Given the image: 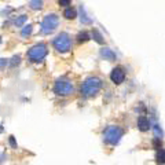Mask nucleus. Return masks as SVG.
Here are the masks:
<instances>
[{
	"instance_id": "obj_1",
	"label": "nucleus",
	"mask_w": 165,
	"mask_h": 165,
	"mask_svg": "<svg viewBox=\"0 0 165 165\" xmlns=\"http://www.w3.org/2000/svg\"><path fill=\"white\" fill-rule=\"evenodd\" d=\"M102 80L96 76H91L81 84V95L84 98H92L101 91Z\"/></svg>"
},
{
	"instance_id": "obj_2",
	"label": "nucleus",
	"mask_w": 165,
	"mask_h": 165,
	"mask_svg": "<svg viewBox=\"0 0 165 165\" xmlns=\"http://www.w3.org/2000/svg\"><path fill=\"white\" fill-rule=\"evenodd\" d=\"M124 135V129L119 125H109L107 128L103 131V140L110 146H116L120 143Z\"/></svg>"
},
{
	"instance_id": "obj_3",
	"label": "nucleus",
	"mask_w": 165,
	"mask_h": 165,
	"mask_svg": "<svg viewBox=\"0 0 165 165\" xmlns=\"http://www.w3.org/2000/svg\"><path fill=\"white\" fill-rule=\"evenodd\" d=\"M52 46L61 54H65V52H69L72 50V37L66 33V32H62L59 33L54 40H52Z\"/></svg>"
},
{
	"instance_id": "obj_4",
	"label": "nucleus",
	"mask_w": 165,
	"mask_h": 165,
	"mask_svg": "<svg viewBox=\"0 0 165 165\" xmlns=\"http://www.w3.org/2000/svg\"><path fill=\"white\" fill-rule=\"evenodd\" d=\"M48 54V48H47V44L44 43H39L34 44L33 47H30L28 51V59L30 62H41Z\"/></svg>"
},
{
	"instance_id": "obj_5",
	"label": "nucleus",
	"mask_w": 165,
	"mask_h": 165,
	"mask_svg": "<svg viewBox=\"0 0 165 165\" xmlns=\"http://www.w3.org/2000/svg\"><path fill=\"white\" fill-rule=\"evenodd\" d=\"M54 92L57 94L58 96H70L72 94H74V87H73V82L69 80H65V78H61V80H57L54 84Z\"/></svg>"
},
{
	"instance_id": "obj_6",
	"label": "nucleus",
	"mask_w": 165,
	"mask_h": 165,
	"mask_svg": "<svg viewBox=\"0 0 165 165\" xmlns=\"http://www.w3.org/2000/svg\"><path fill=\"white\" fill-rule=\"evenodd\" d=\"M59 25V17L57 14H47L41 21V33L50 34L55 30Z\"/></svg>"
},
{
	"instance_id": "obj_7",
	"label": "nucleus",
	"mask_w": 165,
	"mask_h": 165,
	"mask_svg": "<svg viewBox=\"0 0 165 165\" xmlns=\"http://www.w3.org/2000/svg\"><path fill=\"white\" fill-rule=\"evenodd\" d=\"M110 80H111L113 84H116V85L123 84V82L125 81V70H124L121 66L114 67L110 73Z\"/></svg>"
},
{
	"instance_id": "obj_8",
	"label": "nucleus",
	"mask_w": 165,
	"mask_h": 165,
	"mask_svg": "<svg viewBox=\"0 0 165 165\" xmlns=\"http://www.w3.org/2000/svg\"><path fill=\"white\" fill-rule=\"evenodd\" d=\"M136 125H138V129H139L140 132H147L150 128H151V123H150L149 117H146V116H139L138 117Z\"/></svg>"
},
{
	"instance_id": "obj_9",
	"label": "nucleus",
	"mask_w": 165,
	"mask_h": 165,
	"mask_svg": "<svg viewBox=\"0 0 165 165\" xmlns=\"http://www.w3.org/2000/svg\"><path fill=\"white\" fill-rule=\"evenodd\" d=\"M99 54H101V57L103 58V59H106V61H109V62L117 61V55H116V52H114L113 50L107 48V47H103Z\"/></svg>"
},
{
	"instance_id": "obj_10",
	"label": "nucleus",
	"mask_w": 165,
	"mask_h": 165,
	"mask_svg": "<svg viewBox=\"0 0 165 165\" xmlns=\"http://www.w3.org/2000/svg\"><path fill=\"white\" fill-rule=\"evenodd\" d=\"M63 17L66 19H74L76 17H77V11H76V8L73 7H66L63 11Z\"/></svg>"
},
{
	"instance_id": "obj_11",
	"label": "nucleus",
	"mask_w": 165,
	"mask_h": 165,
	"mask_svg": "<svg viewBox=\"0 0 165 165\" xmlns=\"http://www.w3.org/2000/svg\"><path fill=\"white\" fill-rule=\"evenodd\" d=\"M155 163L158 165H165V149H160L155 153Z\"/></svg>"
},
{
	"instance_id": "obj_12",
	"label": "nucleus",
	"mask_w": 165,
	"mask_h": 165,
	"mask_svg": "<svg viewBox=\"0 0 165 165\" xmlns=\"http://www.w3.org/2000/svg\"><path fill=\"white\" fill-rule=\"evenodd\" d=\"M43 6H44L43 0H30V2H29V7H30V10H33V11L41 10Z\"/></svg>"
},
{
	"instance_id": "obj_13",
	"label": "nucleus",
	"mask_w": 165,
	"mask_h": 165,
	"mask_svg": "<svg viewBox=\"0 0 165 165\" xmlns=\"http://www.w3.org/2000/svg\"><path fill=\"white\" fill-rule=\"evenodd\" d=\"M92 39L96 41L98 44H103L105 43V39H103V34L98 30L96 28H92Z\"/></svg>"
},
{
	"instance_id": "obj_14",
	"label": "nucleus",
	"mask_w": 165,
	"mask_h": 165,
	"mask_svg": "<svg viewBox=\"0 0 165 165\" xmlns=\"http://www.w3.org/2000/svg\"><path fill=\"white\" fill-rule=\"evenodd\" d=\"M32 32H33V26L32 25H23L22 26V30H21V36L22 37H28L32 34Z\"/></svg>"
},
{
	"instance_id": "obj_15",
	"label": "nucleus",
	"mask_w": 165,
	"mask_h": 165,
	"mask_svg": "<svg viewBox=\"0 0 165 165\" xmlns=\"http://www.w3.org/2000/svg\"><path fill=\"white\" fill-rule=\"evenodd\" d=\"M76 39H77V43H87L88 40H90V34H88V32H80V33L77 34V37H76Z\"/></svg>"
},
{
	"instance_id": "obj_16",
	"label": "nucleus",
	"mask_w": 165,
	"mask_h": 165,
	"mask_svg": "<svg viewBox=\"0 0 165 165\" xmlns=\"http://www.w3.org/2000/svg\"><path fill=\"white\" fill-rule=\"evenodd\" d=\"M26 19H28V17H26V15H19L18 18H17L15 21H14V25H15L17 28H22V26L25 25Z\"/></svg>"
},
{
	"instance_id": "obj_17",
	"label": "nucleus",
	"mask_w": 165,
	"mask_h": 165,
	"mask_svg": "<svg viewBox=\"0 0 165 165\" xmlns=\"http://www.w3.org/2000/svg\"><path fill=\"white\" fill-rule=\"evenodd\" d=\"M8 63H10L11 67L18 66V65L21 63V57H19V55H14V57L10 59V62H8Z\"/></svg>"
},
{
	"instance_id": "obj_18",
	"label": "nucleus",
	"mask_w": 165,
	"mask_h": 165,
	"mask_svg": "<svg viewBox=\"0 0 165 165\" xmlns=\"http://www.w3.org/2000/svg\"><path fill=\"white\" fill-rule=\"evenodd\" d=\"M81 22L82 23H91V22H92V19L87 17V14H85V10L82 8V6H81Z\"/></svg>"
},
{
	"instance_id": "obj_19",
	"label": "nucleus",
	"mask_w": 165,
	"mask_h": 165,
	"mask_svg": "<svg viewBox=\"0 0 165 165\" xmlns=\"http://www.w3.org/2000/svg\"><path fill=\"white\" fill-rule=\"evenodd\" d=\"M154 135H155V138H158V139H161V138H163V129L160 128V125H158V124H155L154 125Z\"/></svg>"
},
{
	"instance_id": "obj_20",
	"label": "nucleus",
	"mask_w": 165,
	"mask_h": 165,
	"mask_svg": "<svg viewBox=\"0 0 165 165\" xmlns=\"http://www.w3.org/2000/svg\"><path fill=\"white\" fill-rule=\"evenodd\" d=\"M153 147H154L155 150L163 149V142H161V139H158V138H154V139H153Z\"/></svg>"
},
{
	"instance_id": "obj_21",
	"label": "nucleus",
	"mask_w": 165,
	"mask_h": 165,
	"mask_svg": "<svg viewBox=\"0 0 165 165\" xmlns=\"http://www.w3.org/2000/svg\"><path fill=\"white\" fill-rule=\"evenodd\" d=\"M8 143H10V146L13 147V149H17V147H18V143H17V140H15V138L13 136V135H11L10 138H8Z\"/></svg>"
},
{
	"instance_id": "obj_22",
	"label": "nucleus",
	"mask_w": 165,
	"mask_h": 165,
	"mask_svg": "<svg viewBox=\"0 0 165 165\" xmlns=\"http://www.w3.org/2000/svg\"><path fill=\"white\" fill-rule=\"evenodd\" d=\"M70 3H72V0H58V4L61 7H69Z\"/></svg>"
},
{
	"instance_id": "obj_23",
	"label": "nucleus",
	"mask_w": 165,
	"mask_h": 165,
	"mask_svg": "<svg viewBox=\"0 0 165 165\" xmlns=\"http://www.w3.org/2000/svg\"><path fill=\"white\" fill-rule=\"evenodd\" d=\"M7 65H8V61H7V59H0V69L6 67Z\"/></svg>"
},
{
	"instance_id": "obj_24",
	"label": "nucleus",
	"mask_w": 165,
	"mask_h": 165,
	"mask_svg": "<svg viewBox=\"0 0 165 165\" xmlns=\"http://www.w3.org/2000/svg\"><path fill=\"white\" fill-rule=\"evenodd\" d=\"M2 132H3V127L0 125V134H2Z\"/></svg>"
},
{
	"instance_id": "obj_25",
	"label": "nucleus",
	"mask_w": 165,
	"mask_h": 165,
	"mask_svg": "<svg viewBox=\"0 0 165 165\" xmlns=\"http://www.w3.org/2000/svg\"><path fill=\"white\" fill-rule=\"evenodd\" d=\"M0 44H2V37H0Z\"/></svg>"
}]
</instances>
